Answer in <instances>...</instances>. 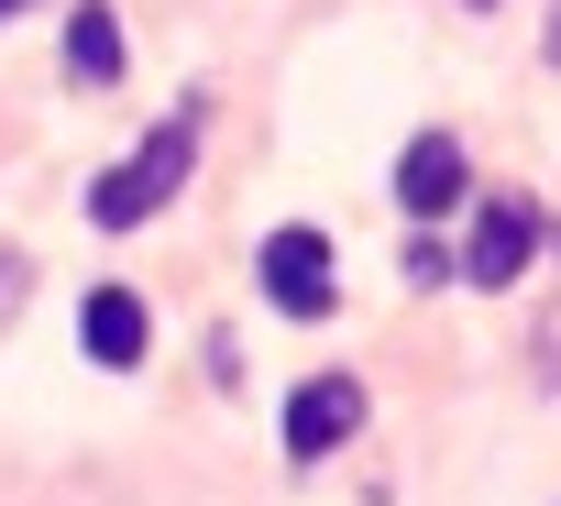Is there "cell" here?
Instances as JSON below:
<instances>
[{
  "label": "cell",
  "mask_w": 561,
  "mask_h": 506,
  "mask_svg": "<svg viewBox=\"0 0 561 506\" xmlns=\"http://www.w3.org/2000/svg\"><path fill=\"white\" fill-rule=\"evenodd\" d=\"M176 187H187V122H154V133L89 187V220H100V231H133V220H154Z\"/></svg>",
  "instance_id": "6da1fadb"
},
{
  "label": "cell",
  "mask_w": 561,
  "mask_h": 506,
  "mask_svg": "<svg viewBox=\"0 0 561 506\" xmlns=\"http://www.w3.org/2000/svg\"><path fill=\"white\" fill-rule=\"evenodd\" d=\"M264 298L287 309V320H331V298H342V276H331V242L309 231V220H287V231H264Z\"/></svg>",
  "instance_id": "7a4b0ae2"
},
{
  "label": "cell",
  "mask_w": 561,
  "mask_h": 506,
  "mask_svg": "<svg viewBox=\"0 0 561 506\" xmlns=\"http://www.w3.org/2000/svg\"><path fill=\"white\" fill-rule=\"evenodd\" d=\"M539 253V209L528 198H484L473 209V242H462V287H517Z\"/></svg>",
  "instance_id": "3957f363"
},
{
  "label": "cell",
  "mask_w": 561,
  "mask_h": 506,
  "mask_svg": "<svg viewBox=\"0 0 561 506\" xmlns=\"http://www.w3.org/2000/svg\"><path fill=\"white\" fill-rule=\"evenodd\" d=\"M353 429H364V386L353 375H309L287 396V462H331Z\"/></svg>",
  "instance_id": "277c9868"
},
{
  "label": "cell",
  "mask_w": 561,
  "mask_h": 506,
  "mask_svg": "<svg viewBox=\"0 0 561 506\" xmlns=\"http://www.w3.org/2000/svg\"><path fill=\"white\" fill-rule=\"evenodd\" d=\"M462 187H473V165H462V143H451V133H419V143L397 154V209L440 220V209H462Z\"/></svg>",
  "instance_id": "5b68a950"
},
{
  "label": "cell",
  "mask_w": 561,
  "mask_h": 506,
  "mask_svg": "<svg viewBox=\"0 0 561 506\" xmlns=\"http://www.w3.org/2000/svg\"><path fill=\"white\" fill-rule=\"evenodd\" d=\"M78 331H89V364H111V375L144 364V298H133V287H100V298L78 309Z\"/></svg>",
  "instance_id": "8992f818"
},
{
  "label": "cell",
  "mask_w": 561,
  "mask_h": 506,
  "mask_svg": "<svg viewBox=\"0 0 561 506\" xmlns=\"http://www.w3.org/2000/svg\"><path fill=\"white\" fill-rule=\"evenodd\" d=\"M67 78L78 89L122 78V12H111V0H78V12H67Z\"/></svg>",
  "instance_id": "52a82bcc"
},
{
  "label": "cell",
  "mask_w": 561,
  "mask_h": 506,
  "mask_svg": "<svg viewBox=\"0 0 561 506\" xmlns=\"http://www.w3.org/2000/svg\"><path fill=\"white\" fill-rule=\"evenodd\" d=\"M12 298H23V253H0V320H12Z\"/></svg>",
  "instance_id": "ba28073f"
},
{
  "label": "cell",
  "mask_w": 561,
  "mask_h": 506,
  "mask_svg": "<svg viewBox=\"0 0 561 506\" xmlns=\"http://www.w3.org/2000/svg\"><path fill=\"white\" fill-rule=\"evenodd\" d=\"M550 67H561V12H550Z\"/></svg>",
  "instance_id": "9c48e42d"
},
{
  "label": "cell",
  "mask_w": 561,
  "mask_h": 506,
  "mask_svg": "<svg viewBox=\"0 0 561 506\" xmlns=\"http://www.w3.org/2000/svg\"><path fill=\"white\" fill-rule=\"evenodd\" d=\"M12 12H34V0H0V23H12Z\"/></svg>",
  "instance_id": "30bf717a"
}]
</instances>
